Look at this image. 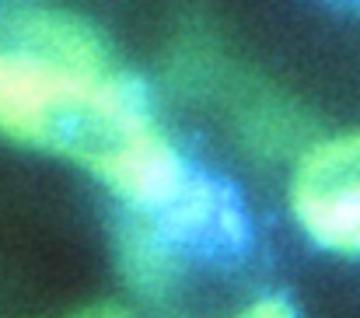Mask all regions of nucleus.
Listing matches in <instances>:
<instances>
[{
	"instance_id": "obj_1",
	"label": "nucleus",
	"mask_w": 360,
	"mask_h": 318,
	"mask_svg": "<svg viewBox=\"0 0 360 318\" xmlns=\"http://www.w3.org/2000/svg\"><path fill=\"white\" fill-rule=\"evenodd\" d=\"M150 115L98 42L49 7H11L0 25V129L63 151L102 175Z\"/></svg>"
},
{
	"instance_id": "obj_2",
	"label": "nucleus",
	"mask_w": 360,
	"mask_h": 318,
	"mask_svg": "<svg viewBox=\"0 0 360 318\" xmlns=\"http://www.w3.org/2000/svg\"><path fill=\"white\" fill-rule=\"evenodd\" d=\"M301 227L333 252H360V129L311 147L290 182Z\"/></svg>"
},
{
	"instance_id": "obj_3",
	"label": "nucleus",
	"mask_w": 360,
	"mask_h": 318,
	"mask_svg": "<svg viewBox=\"0 0 360 318\" xmlns=\"http://www.w3.org/2000/svg\"><path fill=\"white\" fill-rule=\"evenodd\" d=\"M228 318H294V312L280 298H262V301H255V305H248V308H241Z\"/></svg>"
},
{
	"instance_id": "obj_4",
	"label": "nucleus",
	"mask_w": 360,
	"mask_h": 318,
	"mask_svg": "<svg viewBox=\"0 0 360 318\" xmlns=\"http://www.w3.org/2000/svg\"><path fill=\"white\" fill-rule=\"evenodd\" d=\"M67 318H133V315L126 308H120V305H91V308H81V312H74Z\"/></svg>"
}]
</instances>
